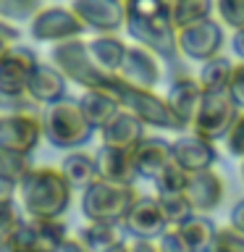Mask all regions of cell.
<instances>
[{
    "instance_id": "21",
    "label": "cell",
    "mask_w": 244,
    "mask_h": 252,
    "mask_svg": "<svg viewBox=\"0 0 244 252\" xmlns=\"http://www.w3.org/2000/svg\"><path fill=\"white\" fill-rule=\"evenodd\" d=\"M97 137H100V145L131 150L134 145H139V142L147 137V124L142 121L139 116H134L131 110L121 108L113 116V121H110L105 129L97 131Z\"/></svg>"
},
{
    "instance_id": "43",
    "label": "cell",
    "mask_w": 244,
    "mask_h": 252,
    "mask_svg": "<svg viewBox=\"0 0 244 252\" xmlns=\"http://www.w3.org/2000/svg\"><path fill=\"white\" fill-rule=\"evenodd\" d=\"M228 45H231L234 58L244 63V29H236V32H231V37H228Z\"/></svg>"
},
{
    "instance_id": "3",
    "label": "cell",
    "mask_w": 244,
    "mask_h": 252,
    "mask_svg": "<svg viewBox=\"0 0 244 252\" xmlns=\"http://www.w3.org/2000/svg\"><path fill=\"white\" fill-rule=\"evenodd\" d=\"M42 139L55 150L71 153V150H82L94 139V131L79 108L76 97H63L58 102L42 108Z\"/></svg>"
},
{
    "instance_id": "13",
    "label": "cell",
    "mask_w": 244,
    "mask_h": 252,
    "mask_svg": "<svg viewBox=\"0 0 244 252\" xmlns=\"http://www.w3.org/2000/svg\"><path fill=\"white\" fill-rule=\"evenodd\" d=\"M37 53L27 45H11L0 58V92L3 94H24L29 79L37 68Z\"/></svg>"
},
{
    "instance_id": "35",
    "label": "cell",
    "mask_w": 244,
    "mask_h": 252,
    "mask_svg": "<svg viewBox=\"0 0 244 252\" xmlns=\"http://www.w3.org/2000/svg\"><path fill=\"white\" fill-rule=\"evenodd\" d=\"M16 113H42V105L24 94H3L0 92V116H16Z\"/></svg>"
},
{
    "instance_id": "5",
    "label": "cell",
    "mask_w": 244,
    "mask_h": 252,
    "mask_svg": "<svg viewBox=\"0 0 244 252\" xmlns=\"http://www.w3.org/2000/svg\"><path fill=\"white\" fill-rule=\"evenodd\" d=\"M137 197H139L137 184H113V181L97 179L82 192L79 208H82L84 220L123 226Z\"/></svg>"
},
{
    "instance_id": "25",
    "label": "cell",
    "mask_w": 244,
    "mask_h": 252,
    "mask_svg": "<svg viewBox=\"0 0 244 252\" xmlns=\"http://www.w3.org/2000/svg\"><path fill=\"white\" fill-rule=\"evenodd\" d=\"M58 168L63 171V176H66V181L71 184L74 192H84L92 181L100 179L97 158L92 153H87V150H71V153H66Z\"/></svg>"
},
{
    "instance_id": "7",
    "label": "cell",
    "mask_w": 244,
    "mask_h": 252,
    "mask_svg": "<svg viewBox=\"0 0 244 252\" xmlns=\"http://www.w3.org/2000/svg\"><path fill=\"white\" fill-rule=\"evenodd\" d=\"M226 42H228L226 27L218 19H213V16L179 29L181 58L194 61V63H200V66L205 61H213V58H218V55H223Z\"/></svg>"
},
{
    "instance_id": "6",
    "label": "cell",
    "mask_w": 244,
    "mask_h": 252,
    "mask_svg": "<svg viewBox=\"0 0 244 252\" xmlns=\"http://www.w3.org/2000/svg\"><path fill=\"white\" fill-rule=\"evenodd\" d=\"M50 63H55V66L61 68V74L66 76L71 84H79L82 90H108L110 82L116 79V74L102 71L97 63L92 61L84 37L53 45Z\"/></svg>"
},
{
    "instance_id": "18",
    "label": "cell",
    "mask_w": 244,
    "mask_h": 252,
    "mask_svg": "<svg viewBox=\"0 0 244 252\" xmlns=\"http://www.w3.org/2000/svg\"><path fill=\"white\" fill-rule=\"evenodd\" d=\"M131 155H134V168H137L139 181H150L152 184L157 179V173L173 160L171 139H165L163 134H147L139 145L131 147Z\"/></svg>"
},
{
    "instance_id": "49",
    "label": "cell",
    "mask_w": 244,
    "mask_h": 252,
    "mask_svg": "<svg viewBox=\"0 0 244 252\" xmlns=\"http://www.w3.org/2000/svg\"><path fill=\"white\" fill-rule=\"evenodd\" d=\"M239 176H242V184H244V160H239Z\"/></svg>"
},
{
    "instance_id": "28",
    "label": "cell",
    "mask_w": 244,
    "mask_h": 252,
    "mask_svg": "<svg viewBox=\"0 0 244 252\" xmlns=\"http://www.w3.org/2000/svg\"><path fill=\"white\" fill-rule=\"evenodd\" d=\"M234 66H236V61L226 58V55H218V58H213V61H205L200 74H197V82H200L202 92H228Z\"/></svg>"
},
{
    "instance_id": "30",
    "label": "cell",
    "mask_w": 244,
    "mask_h": 252,
    "mask_svg": "<svg viewBox=\"0 0 244 252\" xmlns=\"http://www.w3.org/2000/svg\"><path fill=\"white\" fill-rule=\"evenodd\" d=\"M31 168H34V155L0 147V179H5V181L19 187Z\"/></svg>"
},
{
    "instance_id": "38",
    "label": "cell",
    "mask_w": 244,
    "mask_h": 252,
    "mask_svg": "<svg viewBox=\"0 0 244 252\" xmlns=\"http://www.w3.org/2000/svg\"><path fill=\"white\" fill-rule=\"evenodd\" d=\"M155 244H157V252H192V247L186 244L179 228H168Z\"/></svg>"
},
{
    "instance_id": "27",
    "label": "cell",
    "mask_w": 244,
    "mask_h": 252,
    "mask_svg": "<svg viewBox=\"0 0 244 252\" xmlns=\"http://www.w3.org/2000/svg\"><path fill=\"white\" fill-rule=\"evenodd\" d=\"M76 236L84 242V247L90 252H108L116 247L118 242L126 239L123 228L113 223H94V220H84V226L76 231Z\"/></svg>"
},
{
    "instance_id": "26",
    "label": "cell",
    "mask_w": 244,
    "mask_h": 252,
    "mask_svg": "<svg viewBox=\"0 0 244 252\" xmlns=\"http://www.w3.org/2000/svg\"><path fill=\"white\" fill-rule=\"evenodd\" d=\"M181 236L186 239V244L192 247V252H213L218 247V231L220 226H215V220L202 213L189 216L181 226H176Z\"/></svg>"
},
{
    "instance_id": "12",
    "label": "cell",
    "mask_w": 244,
    "mask_h": 252,
    "mask_svg": "<svg viewBox=\"0 0 244 252\" xmlns=\"http://www.w3.org/2000/svg\"><path fill=\"white\" fill-rule=\"evenodd\" d=\"M71 8L94 34H121L129 19L126 0H74Z\"/></svg>"
},
{
    "instance_id": "9",
    "label": "cell",
    "mask_w": 244,
    "mask_h": 252,
    "mask_svg": "<svg viewBox=\"0 0 244 252\" xmlns=\"http://www.w3.org/2000/svg\"><path fill=\"white\" fill-rule=\"evenodd\" d=\"M236 113H239V108H236V102L231 100L228 92H205L189 131H194L200 137L220 145V139L231 129Z\"/></svg>"
},
{
    "instance_id": "48",
    "label": "cell",
    "mask_w": 244,
    "mask_h": 252,
    "mask_svg": "<svg viewBox=\"0 0 244 252\" xmlns=\"http://www.w3.org/2000/svg\"><path fill=\"white\" fill-rule=\"evenodd\" d=\"M0 252H8V244H5V236H0Z\"/></svg>"
},
{
    "instance_id": "10",
    "label": "cell",
    "mask_w": 244,
    "mask_h": 252,
    "mask_svg": "<svg viewBox=\"0 0 244 252\" xmlns=\"http://www.w3.org/2000/svg\"><path fill=\"white\" fill-rule=\"evenodd\" d=\"M87 27L82 19L74 13V8H63V5H50L42 8L34 19L29 21V37L34 42H47V45H61L68 39L84 37Z\"/></svg>"
},
{
    "instance_id": "19",
    "label": "cell",
    "mask_w": 244,
    "mask_h": 252,
    "mask_svg": "<svg viewBox=\"0 0 244 252\" xmlns=\"http://www.w3.org/2000/svg\"><path fill=\"white\" fill-rule=\"evenodd\" d=\"M202 94L205 92H202L200 82H197V76H189V74L176 76L171 82L168 92H165V100H168L173 116L184 124L186 131H189V126H192L194 116H197V108H200V102H202Z\"/></svg>"
},
{
    "instance_id": "8",
    "label": "cell",
    "mask_w": 244,
    "mask_h": 252,
    "mask_svg": "<svg viewBox=\"0 0 244 252\" xmlns=\"http://www.w3.org/2000/svg\"><path fill=\"white\" fill-rule=\"evenodd\" d=\"M68 236L66 223L50 218H24L21 226L5 239L8 252H55Z\"/></svg>"
},
{
    "instance_id": "47",
    "label": "cell",
    "mask_w": 244,
    "mask_h": 252,
    "mask_svg": "<svg viewBox=\"0 0 244 252\" xmlns=\"http://www.w3.org/2000/svg\"><path fill=\"white\" fill-rule=\"evenodd\" d=\"M108 252H131V239H123V242H118L116 247H110Z\"/></svg>"
},
{
    "instance_id": "22",
    "label": "cell",
    "mask_w": 244,
    "mask_h": 252,
    "mask_svg": "<svg viewBox=\"0 0 244 252\" xmlns=\"http://www.w3.org/2000/svg\"><path fill=\"white\" fill-rule=\"evenodd\" d=\"M94 158H97V173H100V179L113 181V184H139L131 150L100 145L97 153H94Z\"/></svg>"
},
{
    "instance_id": "32",
    "label": "cell",
    "mask_w": 244,
    "mask_h": 252,
    "mask_svg": "<svg viewBox=\"0 0 244 252\" xmlns=\"http://www.w3.org/2000/svg\"><path fill=\"white\" fill-rule=\"evenodd\" d=\"M42 0H0V19L19 24V21H31L42 11Z\"/></svg>"
},
{
    "instance_id": "24",
    "label": "cell",
    "mask_w": 244,
    "mask_h": 252,
    "mask_svg": "<svg viewBox=\"0 0 244 252\" xmlns=\"http://www.w3.org/2000/svg\"><path fill=\"white\" fill-rule=\"evenodd\" d=\"M129 45L121 34H94L92 39H87V50H90L92 61L97 63L102 71L118 74L123 66V58L129 53Z\"/></svg>"
},
{
    "instance_id": "45",
    "label": "cell",
    "mask_w": 244,
    "mask_h": 252,
    "mask_svg": "<svg viewBox=\"0 0 244 252\" xmlns=\"http://www.w3.org/2000/svg\"><path fill=\"white\" fill-rule=\"evenodd\" d=\"M16 192H19V187L11 184V181L0 179V202L3 200H11V197H16Z\"/></svg>"
},
{
    "instance_id": "31",
    "label": "cell",
    "mask_w": 244,
    "mask_h": 252,
    "mask_svg": "<svg viewBox=\"0 0 244 252\" xmlns=\"http://www.w3.org/2000/svg\"><path fill=\"white\" fill-rule=\"evenodd\" d=\"M157 197V202H160V208H163V216L165 220H168V226L171 228H176L181 226L189 216H194V210H192V205L186 202V197L184 192H171V194H155Z\"/></svg>"
},
{
    "instance_id": "36",
    "label": "cell",
    "mask_w": 244,
    "mask_h": 252,
    "mask_svg": "<svg viewBox=\"0 0 244 252\" xmlns=\"http://www.w3.org/2000/svg\"><path fill=\"white\" fill-rule=\"evenodd\" d=\"M220 145L231 158L236 160H244V110H239L231 124V129L226 131V137L220 139Z\"/></svg>"
},
{
    "instance_id": "20",
    "label": "cell",
    "mask_w": 244,
    "mask_h": 252,
    "mask_svg": "<svg viewBox=\"0 0 244 252\" xmlns=\"http://www.w3.org/2000/svg\"><path fill=\"white\" fill-rule=\"evenodd\" d=\"M68 84L71 82L61 74V68L55 66V63H42L39 61L34 74H31V79H29L27 92H29L31 100L45 108V105H50V102H58L63 97H68Z\"/></svg>"
},
{
    "instance_id": "39",
    "label": "cell",
    "mask_w": 244,
    "mask_h": 252,
    "mask_svg": "<svg viewBox=\"0 0 244 252\" xmlns=\"http://www.w3.org/2000/svg\"><path fill=\"white\" fill-rule=\"evenodd\" d=\"M218 247L226 252H244V234L234 226H220L218 231Z\"/></svg>"
},
{
    "instance_id": "15",
    "label": "cell",
    "mask_w": 244,
    "mask_h": 252,
    "mask_svg": "<svg viewBox=\"0 0 244 252\" xmlns=\"http://www.w3.org/2000/svg\"><path fill=\"white\" fill-rule=\"evenodd\" d=\"M39 142H45L42 139V118H39V113L0 116V147L34 155Z\"/></svg>"
},
{
    "instance_id": "37",
    "label": "cell",
    "mask_w": 244,
    "mask_h": 252,
    "mask_svg": "<svg viewBox=\"0 0 244 252\" xmlns=\"http://www.w3.org/2000/svg\"><path fill=\"white\" fill-rule=\"evenodd\" d=\"M27 218L24 216V210H21V205L16 197H11V200H3L0 202V236H11L16 228L21 226V220Z\"/></svg>"
},
{
    "instance_id": "29",
    "label": "cell",
    "mask_w": 244,
    "mask_h": 252,
    "mask_svg": "<svg viewBox=\"0 0 244 252\" xmlns=\"http://www.w3.org/2000/svg\"><path fill=\"white\" fill-rule=\"evenodd\" d=\"M215 13V0H171V19L176 29L210 19Z\"/></svg>"
},
{
    "instance_id": "46",
    "label": "cell",
    "mask_w": 244,
    "mask_h": 252,
    "mask_svg": "<svg viewBox=\"0 0 244 252\" xmlns=\"http://www.w3.org/2000/svg\"><path fill=\"white\" fill-rule=\"evenodd\" d=\"M131 252H157L155 242H134L131 239Z\"/></svg>"
},
{
    "instance_id": "1",
    "label": "cell",
    "mask_w": 244,
    "mask_h": 252,
    "mask_svg": "<svg viewBox=\"0 0 244 252\" xmlns=\"http://www.w3.org/2000/svg\"><path fill=\"white\" fill-rule=\"evenodd\" d=\"M126 34L137 45L152 50L163 63L176 66L181 61V50L179 29L171 19V0H126Z\"/></svg>"
},
{
    "instance_id": "2",
    "label": "cell",
    "mask_w": 244,
    "mask_h": 252,
    "mask_svg": "<svg viewBox=\"0 0 244 252\" xmlns=\"http://www.w3.org/2000/svg\"><path fill=\"white\" fill-rule=\"evenodd\" d=\"M27 218H50L61 220L71 210L74 189L58 165H34L16 192Z\"/></svg>"
},
{
    "instance_id": "14",
    "label": "cell",
    "mask_w": 244,
    "mask_h": 252,
    "mask_svg": "<svg viewBox=\"0 0 244 252\" xmlns=\"http://www.w3.org/2000/svg\"><path fill=\"white\" fill-rule=\"evenodd\" d=\"M184 197H186V202L192 205L194 213L210 216V213H215L226 200V179L220 176L215 168L189 173L186 187H184Z\"/></svg>"
},
{
    "instance_id": "23",
    "label": "cell",
    "mask_w": 244,
    "mask_h": 252,
    "mask_svg": "<svg viewBox=\"0 0 244 252\" xmlns=\"http://www.w3.org/2000/svg\"><path fill=\"white\" fill-rule=\"evenodd\" d=\"M79 108L87 118V124L92 126L94 131L105 129V126L113 121V116L121 110V102H118L108 90H82L79 94Z\"/></svg>"
},
{
    "instance_id": "42",
    "label": "cell",
    "mask_w": 244,
    "mask_h": 252,
    "mask_svg": "<svg viewBox=\"0 0 244 252\" xmlns=\"http://www.w3.org/2000/svg\"><path fill=\"white\" fill-rule=\"evenodd\" d=\"M228 226H234L236 231H242V234H244V197L234 202L231 213H228Z\"/></svg>"
},
{
    "instance_id": "44",
    "label": "cell",
    "mask_w": 244,
    "mask_h": 252,
    "mask_svg": "<svg viewBox=\"0 0 244 252\" xmlns=\"http://www.w3.org/2000/svg\"><path fill=\"white\" fill-rule=\"evenodd\" d=\"M55 252H90V250L84 247V242L79 239V236H71V234H68L66 239L61 242V247L55 250Z\"/></svg>"
},
{
    "instance_id": "16",
    "label": "cell",
    "mask_w": 244,
    "mask_h": 252,
    "mask_svg": "<svg viewBox=\"0 0 244 252\" xmlns=\"http://www.w3.org/2000/svg\"><path fill=\"white\" fill-rule=\"evenodd\" d=\"M171 155L186 173H197L205 168H215L218 145L194 131H181L176 139H171Z\"/></svg>"
},
{
    "instance_id": "50",
    "label": "cell",
    "mask_w": 244,
    "mask_h": 252,
    "mask_svg": "<svg viewBox=\"0 0 244 252\" xmlns=\"http://www.w3.org/2000/svg\"><path fill=\"white\" fill-rule=\"evenodd\" d=\"M213 252H226V250H220V247H215V250H213Z\"/></svg>"
},
{
    "instance_id": "41",
    "label": "cell",
    "mask_w": 244,
    "mask_h": 252,
    "mask_svg": "<svg viewBox=\"0 0 244 252\" xmlns=\"http://www.w3.org/2000/svg\"><path fill=\"white\" fill-rule=\"evenodd\" d=\"M19 39H21V32L16 29V24L0 19V58H3V53L11 45H19Z\"/></svg>"
},
{
    "instance_id": "17",
    "label": "cell",
    "mask_w": 244,
    "mask_h": 252,
    "mask_svg": "<svg viewBox=\"0 0 244 252\" xmlns=\"http://www.w3.org/2000/svg\"><path fill=\"white\" fill-rule=\"evenodd\" d=\"M160 58L147 50L145 45H129V53L123 58V66L118 71V76L126 79L129 84H137V87H147V90H157L163 79V66H160Z\"/></svg>"
},
{
    "instance_id": "34",
    "label": "cell",
    "mask_w": 244,
    "mask_h": 252,
    "mask_svg": "<svg viewBox=\"0 0 244 252\" xmlns=\"http://www.w3.org/2000/svg\"><path fill=\"white\" fill-rule=\"evenodd\" d=\"M215 16L226 29H244V0H215Z\"/></svg>"
},
{
    "instance_id": "4",
    "label": "cell",
    "mask_w": 244,
    "mask_h": 252,
    "mask_svg": "<svg viewBox=\"0 0 244 252\" xmlns=\"http://www.w3.org/2000/svg\"><path fill=\"white\" fill-rule=\"evenodd\" d=\"M108 92L121 102L123 110H131L134 116H139L147 124V129H157V131H173L181 134L186 131L184 124L173 116V110L165 100V94H160L157 90H147V87H137L129 84L126 79H121L116 74V79L110 82Z\"/></svg>"
},
{
    "instance_id": "33",
    "label": "cell",
    "mask_w": 244,
    "mask_h": 252,
    "mask_svg": "<svg viewBox=\"0 0 244 252\" xmlns=\"http://www.w3.org/2000/svg\"><path fill=\"white\" fill-rule=\"evenodd\" d=\"M186 179H189V173L181 168V165L176 160H171L165 168L157 173V179L152 181V187H155V194H171V192H184V187H186Z\"/></svg>"
},
{
    "instance_id": "11",
    "label": "cell",
    "mask_w": 244,
    "mask_h": 252,
    "mask_svg": "<svg viewBox=\"0 0 244 252\" xmlns=\"http://www.w3.org/2000/svg\"><path fill=\"white\" fill-rule=\"evenodd\" d=\"M121 228L134 242H157L171 226L163 216V208L157 202V197L155 194H139Z\"/></svg>"
},
{
    "instance_id": "40",
    "label": "cell",
    "mask_w": 244,
    "mask_h": 252,
    "mask_svg": "<svg viewBox=\"0 0 244 252\" xmlns=\"http://www.w3.org/2000/svg\"><path fill=\"white\" fill-rule=\"evenodd\" d=\"M228 94L236 102V108L244 110V63L236 61L234 74H231V84H228Z\"/></svg>"
}]
</instances>
